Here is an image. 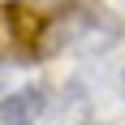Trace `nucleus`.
I'll return each mask as SVG.
<instances>
[{
  "label": "nucleus",
  "instance_id": "obj_1",
  "mask_svg": "<svg viewBox=\"0 0 125 125\" xmlns=\"http://www.w3.org/2000/svg\"><path fill=\"white\" fill-rule=\"evenodd\" d=\"M52 17V56H104L125 39V22L116 17L108 4L99 0H61L56 9H48Z\"/></svg>",
  "mask_w": 125,
  "mask_h": 125
},
{
  "label": "nucleus",
  "instance_id": "obj_2",
  "mask_svg": "<svg viewBox=\"0 0 125 125\" xmlns=\"http://www.w3.org/2000/svg\"><path fill=\"white\" fill-rule=\"evenodd\" d=\"M52 56V17L30 0H0V65H39Z\"/></svg>",
  "mask_w": 125,
  "mask_h": 125
},
{
  "label": "nucleus",
  "instance_id": "obj_3",
  "mask_svg": "<svg viewBox=\"0 0 125 125\" xmlns=\"http://www.w3.org/2000/svg\"><path fill=\"white\" fill-rule=\"evenodd\" d=\"M39 125H95V91L86 78H69L56 95H48Z\"/></svg>",
  "mask_w": 125,
  "mask_h": 125
},
{
  "label": "nucleus",
  "instance_id": "obj_4",
  "mask_svg": "<svg viewBox=\"0 0 125 125\" xmlns=\"http://www.w3.org/2000/svg\"><path fill=\"white\" fill-rule=\"evenodd\" d=\"M52 91L43 82H30V86H17L0 99V125H39L43 108H48Z\"/></svg>",
  "mask_w": 125,
  "mask_h": 125
},
{
  "label": "nucleus",
  "instance_id": "obj_5",
  "mask_svg": "<svg viewBox=\"0 0 125 125\" xmlns=\"http://www.w3.org/2000/svg\"><path fill=\"white\" fill-rule=\"evenodd\" d=\"M116 91H121V99H125V65H121V73H116Z\"/></svg>",
  "mask_w": 125,
  "mask_h": 125
}]
</instances>
